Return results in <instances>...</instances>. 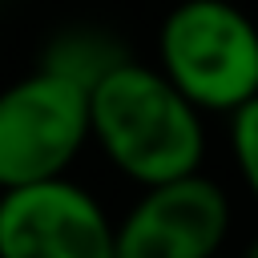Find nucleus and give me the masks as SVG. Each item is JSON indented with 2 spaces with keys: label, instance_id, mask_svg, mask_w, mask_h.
Here are the masks:
<instances>
[{
  "label": "nucleus",
  "instance_id": "4",
  "mask_svg": "<svg viewBox=\"0 0 258 258\" xmlns=\"http://www.w3.org/2000/svg\"><path fill=\"white\" fill-rule=\"evenodd\" d=\"M117 222L69 173L0 189V258H113Z\"/></svg>",
  "mask_w": 258,
  "mask_h": 258
},
{
  "label": "nucleus",
  "instance_id": "8",
  "mask_svg": "<svg viewBox=\"0 0 258 258\" xmlns=\"http://www.w3.org/2000/svg\"><path fill=\"white\" fill-rule=\"evenodd\" d=\"M242 258H258V234H254V242L246 246V254H242Z\"/></svg>",
  "mask_w": 258,
  "mask_h": 258
},
{
  "label": "nucleus",
  "instance_id": "7",
  "mask_svg": "<svg viewBox=\"0 0 258 258\" xmlns=\"http://www.w3.org/2000/svg\"><path fill=\"white\" fill-rule=\"evenodd\" d=\"M230 157H234L242 185L258 202V93L242 109L230 113Z\"/></svg>",
  "mask_w": 258,
  "mask_h": 258
},
{
  "label": "nucleus",
  "instance_id": "2",
  "mask_svg": "<svg viewBox=\"0 0 258 258\" xmlns=\"http://www.w3.org/2000/svg\"><path fill=\"white\" fill-rule=\"evenodd\" d=\"M157 69L198 113L230 117L258 93V24L230 0H181L157 28Z\"/></svg>",
  "mask_w": 258,
  "mask_h": 258
},
{
  "label": "nucleus",
  "instance_id": "9",
  "mask_svg": "<svg viewBox=\"0 0 258 258\" xmlns=\"http://www.w3.org/2000/svg\"><path fill=\"white\" fill-rule=\"evenodd\" d=\"M214 258H230V254H214Z\"/></svg>",
  "mask_w": 258,
  "mask_h": 258
},
{
  "label": "nucleus",
  "instance_id": "5",
  "mask_svg": "<svg viewBox=\"0 0 258 258\" xmlns=\"http://www.w3.org/2000/svg\"><path fill=\"white\" fill-rule=\"evenodd\" d=\"M230 234L226 189L198 173L145 185L113 234V258H214Z\"/></svg>",
  "mask_w": 258,
  "mask_h": 258
},
{
  "label": "nucleus",
  "instance_id": "1",
  "mask_svg": "<svg viewBox=\"0 0 258 258\" xmlns=\"http://www.w3.org/2000/svg\"><path fill=\"white\" fill-rule=\"evenodd\" d=\"M89 141L137 189L198 173L206 161V113H198L157 64L125 56L89 89Z\"/></svg>",
  "mask_w": 258,
  "mask_h": 258
},
{
  "label": "nucleus",
  "instance_id": "6",
  "mask_svg": "<svg viewBox=\"0 0 258 258\" xmlns=\"http://www.w3.org/2000/svg\"><path fill=\"white\" fill-rule=\"evenodd\" d=\"M129 52L113 40V36H105V32H97V28H69V32H60L48 48H44V56H40V69H48V73H60V77H69L73 85H81L85 93L113 69V64H121Z\"/></svg>",
  "mask_w": 258,
  "mask_h": 258
},
{
  "label": "nucleus",
  "instance_id": "3",
  "mask_svg": "<svg viewBox=\"0 0 258 258\" xmlns=\"http://www.w3.org/2000/svg\"><path fill=\"white\" fill-rule=\"evenodd\" d=\"M89 145V93L60 73L32 69L0 89V189L69 173Z\"/></svg>",
  "mask_w": 258,
  "mask_h": 258
}]
</instances>
